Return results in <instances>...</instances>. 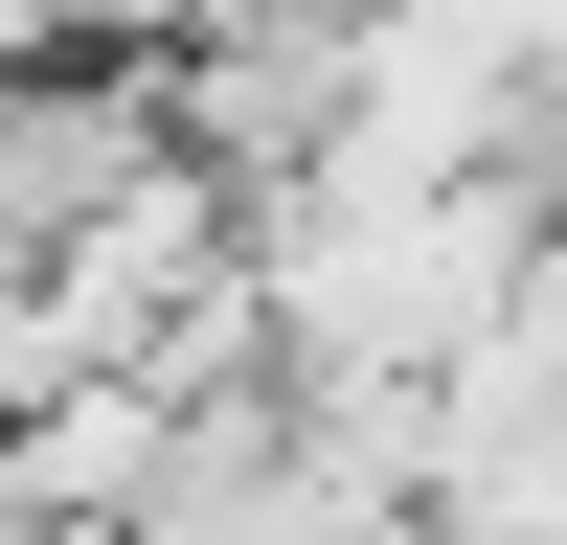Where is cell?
<instances>
[{
    "instance_id": "1",
    "label": "cell",
    "mask_w": 567,
    "mask_h": 545,
    "mask_svg": "<svg viewBox=\"0 0 567 545\" xmlns=\"http://www.w3.org/2000/svg\"><path fill=\"white\" fill-rule=\"evenodd\" d=\"M159 69H182V136L272 205V182H318L363 136V0H205Z\"/></svg>"
},
{
    "instance_id": "2",
    "label": "cell",
    "mask_w": 567,
    "mask_h": 545,
    "mask_svg": "<svg viewBox=\"0 0 567 545\" xmlns=\"http://www.w3.org/2000/svg\"><path fill=\"white\" fill-rule=\"evenodd\" d=\"M182 432H205V409H182L159 363H69V387H23V409H0V500H69V523H159Z\"/></svg>"
},
{
    "instance_id": "3",
    "label": "cell",
    "mask_w": 567,
    "mask_h": 545,
    "mask_svg": "<svg viewBox=\"0 0 567 545\" xmlns=\"http://www.w3.org/2000/svg\"><path fill=\"white\" fill-rule=\"evenodd\" d=\"M205 0H0V69H45V45H182Z\"/></svg>"
},
{
    "instance_id": "4",
    "label": "cell",
    "mask_w": 567,
    "mask_h": 545,
    "mask_svg": "<svg viewBox=\"0 0 567 545\" xmlns=\"http://www.w3.org/2000/svg\"><path fill=\"white\" fill-rule=\"evenodd\" d=\"M0 545H136V523H69V500H0Z\"/></svg>"
}]
</instances>
